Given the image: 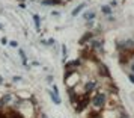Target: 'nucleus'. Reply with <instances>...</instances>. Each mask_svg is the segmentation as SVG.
<instances>
[{
	"label": "nucleus",
	"instance_id": "obj_14",
	"mask_svg": "<svg viewBox=\"0 0 134 118\" xmlns=\"http://www.w3.org/2000/svg\"><path fill=\"white\" fill-rule=\"evenodd\" d=\"M44 5H53V6H56V5H60V0H42Z\"/></svg>",
	"mask_w": 134,
	"mask_h": 118
},
{
	"label": "nucleus",
	"instance_id": "obj_11",
	"mask_svg": "<svg viewBox=\"0 0 134 118\" xmlns=\"http://www.w3.org/2000/svg\"><path fill=\"white\" fill-rule=\"evenodd\" d=\"M86 6V3H81V5H79V6L75 8V9H74L72 11V14H71V15H72V17H75V15H79L80 12H81V11H83V8Z\"/></svg>",
	"mask_w": 134,
	"mask_h": 118
},
{
	"label": "nucleus",
	"instance_id": "obj_15",
	"mask_svg": "<svg viewBox=\"0 0 134 118\" xmlns=\"http://www.w3.org/2000/svg\"><path fill=\"white\" fill-rule=\"evenodd\" d=\"M91 38H92V33H91V32H87V33H86L85 37H83V38H81V39H80V44H85L86 41H89Z\"/></svg>",
	"mask_w": 134,
	"mask_h": 118
},
{
	"label": "nucleus",
	"instance_id": "obj_20",
	"mask_svg": "<svg viewBox=\"0 0 134 118\" xmlns=\"http://www.w3.org/2000/svg\"><path fill=\"white\" fill-rule=\"evenodd\" d=\"M9 45H11V47H18V43H17V41H11Z\"/></svg>",
	"mask_w": 134,
	"mask_h": 118
},
{
	"label": "nucleus",
	"instance_id": "obj_22",
	"mask_svg": "<svg viewBox=\"0 0 134 118\" xmlns=\"http://www.w3.org/2000/svg\"><path fill=\"white\" fill-rule=\"evenodd\" d=\"M119 118H130V117H128L127 114H121V115H119Z\"/></svg>",
	"mask_w": 134,
	"mask_h": 118
},
{
	"label": "nucleus",
	"instance_id": "obj_26",
	"mask_svg": "<svg viewBox=\"0 0 134 118\" xmlns=\"http://www.w3.org/2000/svg\"><path fill=\"white\" fill-rule=\"evenodd\" d=\"M2 29H3V26H2V24H0V30H2Z\"/></svg>",
	"mask_w": 134,
	"mask_h": 118
},
{
	"label": "nucleus",
	"instance_id": "obj_13",
	"mask_svg": "<svg viewBox=\"0 0 134 118\" xmlns=\"http://www.w3.org/2000/svg\"><path fill=\"white\" fill-rule=\"evenodd\" d=\"M91 47L92 49H103V43H99V41H95V39H93V41H91Z\"/></svg>",
	"mask_w": 134,
	"mask_h": 118
},
{
	"label": "nucleus",
	"instance_id": "obj_6",
	"mask_svg": "<svg viewBox=\"0 0 134 118\" xmlns=\"http://www.w3.org/2000/svg\"><path fill=\"white\" fill-rule=\"evenodd\" d=\"M134 47V41L133 39H127V41H124V43H119L118 44V49H125V50H130Z\"/></svg>",
	"mask_w": 134,
	"mask_h": 118
},
{
	"label": "nucleus",
	"instance_id": "obj_3",
	"mask_svg": "<svg viewBox=\"0 0 134 118\" xmlns=\"http://www.w3.org/2000/svg\"><path fill=\"white\" fill-rule=\"evenodd\" d=\"M87 105H89V97H87V95H86V97H81V99H79V101L75 103V111L81 112L83 109L87 107Z\"/></svg>",
	"mask_w": 134,
	"mask_h": 118
},
{
	"label": "nucleus",
	"instance_id": "obj_16",
	"mask_svg": "<svg viewBox=\"0 0 134 118\" xmlns=\"http://www.w3.org/2000/svg\"><path fill=\"white\" fill-rule=\"evenodd\" d=\"M101 11H103V14H105V15H110V14H111V8L105 5V6L101 8Z\"/></svg>",
	"mask_w": 134,
	"mask_h": 118
},
{
	"label": "nucleus",
	"instance_id": "obj_23",
	"mask_svg": "<svg viewBox=\"0 0 134 118\" xmlns=\"http://www.w3.org/2000/svg\"><path fill=\"white\" fill-rule=\"evenodd\" d=\"M130 68H131V73L134 74V64H131V67H130Z\"/></svg>",
	"mask_w": 134,
	"mask_h": 118
},
{
	"label": "nucleus",
	"instance_id": "obj_17",
	"mask_svg": "<svg viewBox=\"0 0 134 118\" xmlns=\"http://www.w3.org/2000/svg\"><path fill=\"white\" fill-rule=\"evenodd\" d=\"M20 56H21V61H23V64H27V56H26V53L23 52V50H20Z\"/></svg>",
	"mask_w": 134,
	"mask_h": 118
},
{
	"label": "nucleus",
	"instance_id": "obj_21",
	"mask_svg": "<svg viewBox=\"0 0 134 118\" xmlns=\"http://www.w3.org/2000/svg\"><path fill=\"white\" fill-rule=\"evenodd\" d=\"M128 79L131 80V83H134V74H133V73H130V74H128Z\"/></svg>",
	"mask_w": 134,
	"mask_h": 118
},
{
	"label": "nucleus",
	"instance_id": "obj_8",
	"mask_svg": "<svg viewBox=\"0 0 134 118\" xmlns=\"http://www.w3.org/2000/svg\"><path fill=\"white\" fill-rule=\"evenodd\" d=\"M95 88H97V82H95V80H89V82L85 85V93L89 94V93H92Z\"/></svg>",
	"mask_w": 134,
	"mask_h": 118
},
{
	"label": "nucleus",
	"instance_id": "obj_2",
	"mask_svg": "<svg viewBox=\"0 0 134 118\" xmlns=\"http://www.w3.org/2000/svg\"><path fill=\"white\" fill-rule=\"evenodd\" d=\"M79 79H80V76L77 74V71H66L65 73V82H66V85L69 88L74 86L79 82Z\"/></svg>",
	"mask_w": 134,
	"mask_h": 118
},
{
	"label": "nucleus",
	"instance_id": "obj_10",
	"mask_svg": "<svg viewBox=\"0 0 134 118\" xmlns=\"http://www.w3.org/2000/svg\"><path fill=\"white\" fill-rule=\"evenodd\" d=\"M83 17H85V20H87V21H92V20L97 17V14L93 12V11H87V12H85Z\"/></svg>",
	"mask_w": 134,
	"mask_h": 118
},
{
	"label": "nucleus",
	"instance_id": "obj_12",
	"mask_svg": "<svg viewBox=\"0 0 134 118\" xmlns=\"http://www.w3.org/2000/svg\"><path fill=\"white\" fill-rule=\"evenodd\" d=\"M103 115L105 118H119V115H118V114H115V111H113V114H111V111H104Z\"/></svg>",
	"mask_w": 134,
	"mask_h": 118
},
{
	"label": "nucleus",
	"instance_id": "obj_7",
	"mask_svg": "<svg viewBox=\"0 0 134 118\" xmlns=\"http://www.w3.org/2000/svg\"><path fill=\"white\" fill-rule=\"evenodd\" d=\"M80 64H81V62H80L79 59H75V61L68 62L66 65H65V68H66V71H75V67H79Z\"/></svg>",
	"mask_w": 134,
	"mask_h": 118
},
{
	"label": "nucleus",
	"instance_id": "obj_5",
	"mask_svg": "<svg viewBox=\"0 0 134 118\" xmlns=\"http://www.w3.org/2000/svg\"><path fill=\"white\" fill-rule=\"evenodd\" d=\"M51 100L54 101V105H60V97H59V93H57V86H53V91H48Z\"/></svg>",
	"mask_w": 134,
	"mask_h": 118
},
{
	"label": "nucleus",
	"instance_id": "obj_4",
	"mask_svg": "<svg viewBox=\"0 0 134 118\" xmlns=\"http://www.w3.org/2000/svg\"><path fill=\"white\" fill-rule=\"evenodd\" d=\"M12 100H14L12 94H6V95H3V97L0 99V109L5 107L6 105H9V103H12Z\"/></svg>",
	"mask_w": 134,
	"mask_h": 118
},
{
	"label": "nucleus",
	"instance_id": "obj_18",
	"mask_svg": "<svg viewBox=\"0 0 134 118\" xmlns=\"http://www.w3.org/2000/svg\"><path fill=\"white\" fill-rule=\"evenodd\" d=\"M33 20H35V26H36V29H39V23H41V21H39V17H38L36 14L33 15Z\"/></svg>",
	"mask_w": 134,
	"mask_h": 118
},
{
	"label": "nucleus",
	"instance_id": "obj_9",
	"mask_svg": "<svg viewBox=\"0 0 134 118\" xmlns=\"http://www.w3.org/2000/svg\"><path fill=\"white\" fill-rule=\"evenodd\" d=\"M99 74L103 76V77H110V71L104 64H99Z\"/></svg>",
	"mask_w": 134,
	"mask_h": 118
},
{
	"label": "nucleus",
	"instance_id": "obj_19",
	"mask_svg": "<svg viewBox=\"0 0 134 118\" xmlns=\"http://www.w3.org/2000/svg\"><path fill=\"white\" fill-rule=\"evenodd\" d=\"M21 80H23V79H21L20 76H14L12 77V82H21Z\"/></svg>",
	"mask_w": 134,
	"mask_h": 118
},
{
	"label": "nucleus",
	"instance_id": "obj_25",
	"mask_svg": "<svg viewBox=\"0 0 134 118\" xmlns=\"http://www.w3.org/2000/svg\"><path fill=\"white\" fill-rule=\"evenodd\" d=\"M0 83H3V77L2 76H0Z\"/></svg>",
	"mask_w": 134,
	"mask_h": 118
},
{
	"label": "nucleus",
	"instance_id": "obj_24",
	"mask_svg": "<svg viewBox=\"0 0 134 118\" xmlns=\"http://www.w3.org/2000/svg\"><path fill=\"white\" fill-rule=\"evenodd\" d=\"M41 118H48V117H47L45 114H41Z\"/></svg>",
	"mask_w": 134,
	"mask_h": 118
},
{
	"label": "nucleus",
	"instance_id": "obj_1",
	"mask_svg": "<svg viewBox=\"0 0 134 118\" xmlns=\"http://www.w3.org/2000/svg\"><path fill=\"white\" fill-rule=\"evenodd\" d=\"M92 106L95 107V109H103L104 106L107 105V94L103 93V91H99V93H95V95L92 97L91 100Z\"/></svg>",
	"mask_w": 134,
	"mask_h": 118
}]
</instances>
